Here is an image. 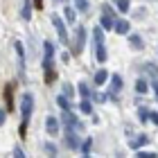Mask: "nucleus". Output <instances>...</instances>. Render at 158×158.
<instances>
[{"mask_svg":"<svg viewBox=\"0 0 158 158\" xmlns=\"http://www.w3.org/2000/svg\"><path fill=\"white\" fill-rule=\"evenodd\" d=\"M84 45H86V30L81 25L75 30V41H73V54L75 56H79L81 54V50H84Z\"/></svg>","mask_w":158,"mask_h":158,"instance_id":"nucleus-1","label":"nucleus"},{"mask_svg":"<svg viewBox=\"0 0 158 158\" xmlns=\"http://www.w3.org/2000/svg\"><path fill=\"white\" fill-rule=\"evenodd\" d=\"M61 124H63V129H73V131H81V129H84V124H81V122H79L70 111H63Z\"/></svg>","mask_w":158,"mask_h":158,"instance_id":"nucleus-2","label":"nucleus"},{"mask_svg":"<svg viewBox=\"0 0 158 158\" xmlns=\"http://www.w3.org/2000/svg\"><path fill=\"white\" fill-rule=\"evenodd\" d=\"M45 54H43V70H54V45L50 41L43 43Z\"/></svg>","mask_w":158,"mask_h":158,"instance_id":"nucleus-3","label":"nucleus"},{"mask_svg":"<svg viewBox=\"0 0 158 158\" xmlns=\"http://www.w3.org/2000/svg\"><path fill=\"white\" fill-rule=\"evenodd\" d=\"M32 111H34V95H32V93H25L23 99H20V113H23V120H30Z\"/></svg>","mask_w":158,"mask_h":158,"instance_id":"nucleus-4","label":"nucleus"},{"mask_svg":"<svg viewBox=\"0 0 158 158\" xmlns=\"http://www.w3.org/2000/svg\"><path fill=\"white\" fill-rule=\"evenodd\" d=\"M52 25L56 27V34H59V39H61L63 43H68V32H66V25H63V20H61L59 16H56V14L52 16Z\"/></svg>","mask_w":158,"mask_h":158,"instance_id":"nucleus-5","label":"nucleus"},{"mask_svg":"<svg viewBox=\"0 0 158 158\" xmlns=\"http://www.w3.org/2000/svg\"><path fill=\"white\" fill-rule=\"evenodd\" d=\"M66 145H68V149H79L81 147V142H79V138L75 135L73 129H66Z\"/></svg>","mask_w":158,"mask_h":158,"instance_id":"nucleus-6","label":"nucleus"},{"mask_svg":"<svg viewBox=\"0 0 158 158\" xmlns=\"http://www.w3.org/2000/svg\"><path fill=\"white\" fill-rule=\"evenodd\" d=\"M147 142H149V138H147L145 133H140V135H135V138H131L129 147H131V149H140V147H145Z\"/></svg>","mask_w":158,"mask_h":158,"instance_id":"nucleus-7","label":"nucleus"},{"mask_svg":"<svg viewBox=\"0 0 158 158\" xmlns=\"http://www.w3.org/2000/svg\"><path fill=\"white\" fill-rule=\"evenodd\" d=\"M129 20H124V18H120V20H115V23H113V30H115L118 34H129Z\"/></svg>","mask_w":158,"mask_h":158,"instance_id":"nucleus-8","label":"nucleus"},{"mask_svg":"<svg viewBox=\"0 0 158 158\" xmlns=\"http://www.w3.org/2000/svg\"><path fill=\"white\" fill-rule=\"evenodd\" d=\"M95 59L99 63H104L106 59H109V54H106V48H104V43H97L95 45Z\"/></svg>","mask_w":158,"mask_h":158,"instance_id":"nucleus-9","label":"nucleus"},{"mask_svg":"<svg viewBox=\"0 0 158 158\" xmlns=\"http://www.w3.org/2000/svg\"><path fill=\"white\" fill-rule=\"evenodd\" d=\"M45 129H48L50 135H56V133H59V122H56V118H48V120H45Z\"/></svg>","mask_w":158,"mask_h":158,"instance_id":"nucleus-10","label":"nucleus"},{"mask_svg":"<svg viewBox=\"0 0 158 158\" xmlns=\"http://www.w3.org/2000/svg\"><path fill=\"white\" fill-rule=\"evenodd\" d=\"M122 88V77L120 75H113L111 77V97H115V93Z\"/></svg>","mask_w":158,"mask_h":158,"instance_id":"nucleus-11","label":"nucleus"},{"mask_svg":"<svg viewBox=\"0 0 158 158\" xmlns=\"http://www.w3.org/2000/svg\"><path fill=\"white\" fill-rule=\"evenodd\" d=\"M79 111L86 113V115H93V104L88 102V97H84L81 102H79Z\"/></svg>","mask_w":158,"mask_h":158,"instance_id":"nucleus-12","label":"nucleus"},{"mask_svg":"<svg viewBox=\"0 0 158 158\" xmlns=\"http://www.w3.org/2000/svg\"><path fill=\"white\" fill-rule=\"evenodd\" d=\"M129 43H131V48H135V50H142V48H145V41H142L138 34H131V36H129Z\"/></svg>","mask_w":158,"mask_h":158,"instance_id":"nucleus-13","label":"nucleus"},{"mask_svg":"<svg viewBox=\"0 0 158 158\" xmlns=\"http://www.w3.org/2000/svg\"><path fill=\"white\" fill-rule=\"evenodd\" d=\"M11 93H14V88H11V86H7V90H5V102H7V113H9V111L14 109V97H11Z\"/></svg>","mask_w":158,"mask_h":158,"instance_id":"nucleus-14","label":"nucleus"},{"mask_svg":"<svg viewBox=\"0 0 158 158\" xmlns=\"http://www.w3.org/2000/svg\"><path fill=\"white\" fill-rule=\"evenodd\" d=\"M93 43H104V27H95L93 30Z\"/></svg>","mask_w":158,"mask_h":158,"instance_id":"nucleus-15","label":"nucleus"},{"mask_svg":"<svg viewBox=\"0 0 158 158\" xmlns=\"http://www.w3.org/2000/svg\"><path fill=\"white\" fill-rule=\"evenodd\" d=\"M56 104H59L61 111H70V102H68L66 95H59V97H56Z\"/></svg>","mask_w":158,"mask_h":158,"instance_id":"nucleus-16","label":"nucleus"},{"mask_svg":"<svg viewBox=\"0 0 158 158\" xmlns=\"http://www.w3.org/2000/svg\"><path fill=\"white\" fill-rule=\"evenodd\" d=\"M106 79H109V73H106V70H97V73H95V84L97 86H102Z\"/></svg>","mask_w":158,"mask_h":158,"instance_id":"nucleus-17","label":"nucleus"},{"mask_svg":"<svg viewBox=\"0 0 158 158\" xmlns=\"http://www.w3.org/2000/svg\"><path fill=\"white\" fill-rule=\"evenodd\" d=\"M147 90H149L147 81H145V79H138V81H135V93H140V95H145Z\"/></svg>","mask_w":158,"mask_h":158,"instance_id":"nucleus-18","label":"nucleus"},{"mask_svg":"<svg viewBox=\"0 0 158 158\" xmlns=\"http://www.w3.org/2000/svg\"><path fill=\"white\" fill-rule=\"evenodd\" d=\"M90 147H93V138H86V140L81 142V147H79V149H81L84 156H88V154H90Z\"/></svg>","mask_w":158,"mask_h":158,"instance_id":"nucleus-19","label":"nucleus"},{"mask_svg":"<svg viewBox=\"0 0 158 158\" xmlns=\"http://www.w3.org/2000/svg\"><path fill=\"white\" fill-rule=\"evenodd\" d=\"M63 16H66V20H68V23H75V20H77V14H75V9H73V7H66Z\"/></svg>","mask_w":158,"mask_h":158,"instance_id":"nucleus-20","label":"nucleus"},{"mask_svg":"<svg viewBox=\"0 0 158 158\" xmlns=\"http://www.w3.org/2000/svg\"><path fill=\"white\" fill-rule=\"evenodd\" d=\"M113 23H115V20H113V16H102V20H99V25H102L104 30H111Z\"/></svg>","mask_w":158,"mask_h":158,"instance_id":"nucleus-21","label":"nucleus"},{"mask_svg":"<svg viewBox=\"0 0 158 158\" xmlns=\"http://www.w3.org/2000/svg\"><path fill=\"white\" fill-rule=\"evenodd\" d=\"M79 95L81 97H90L93 93H90V86L88 84H79Z\"/></svg>","mask_w":158,"mask_h":158,"instance_id":"nucleus-22","label":"nucleus"},{"mask_svg":"<svg viewBox=\"0 0 158 158\" xmlns=\"http://www.w3.org/2000/svg\"><path fill=\"white\" fill-rule=\"evenodd\" d=\"M30 14H32V5H30V0H25V5H23V18L30 20V18H32Z\"/></svg>","mask_w":158,"mask_h":158,"instance_id":"nucleus-23","label":"nucleus"},{"mask_svg":"<svg viewBox=\"0 0 158 158\" xmlns=\"http://www.w3.org/2000/svg\"><path fill=\"white\" fill-rule=\"evenodd\" d=\"M115 5H118V9H120L122 14H127V11H129V5H131V2H129V0H115Z\"/></svg>","mask_w":158,"mask_h":158,"instance_id":"nucleus-24","label":"nucleus"},{"mask_svg":"<svg viewBox=\"0 0 158 158\" xmlns=\"http://www.w3.org/2000/svg\"><path fill=\"white\" fill-rule=\"evenodd\" d=\"M145 70H147V73L152 75V77H158V66H156V63H147Z\"/></svg>","mask_w":158,"mask_h":158,"instance_id":"nucleus-25","label":"nucleus"},{"mask_svg":"<svg viewBox=\"0 0 158 158\" xmlns=\"http://www.w3.org/2000/svg\"><path fill=\"white\" fill-rule=\"evenodd\" d=\"M43 149H45V154H50V156H56V147L52 145V142H45V147H43Z\"/></svg>","mask_w":158,"mask_h":158,"instance_id":"nucleus-26","label":"nucleus"},{"mask_svg":"<svg viewBox=\"0 0 158 158\" xmlns=\"http://www.w3.org/2000/svg\"><path fill=\"white\" fill-rule=\"evenodd\" d=\"M27 124H30V120H23V122H20V129H18L20 138H25V133H27Z\"/></svg>","mask_w":158,"mask_h":158,"instance_id":"nucleus-27","label":"nucleus"},{"mask_svg":"<svg viewBox=\"0 0 158 158\" xmlns=\"http://www.w3.org/2000/svg\"><path fill=\"white\" fill-rule=\"evenodd\" d=\"M73 86H70V84H63V95H66V97H73Z\"/></svg>","mask_w":158,"mask_h":158,"instance_id":"nucleus-28","label":"nucleus"},{"mask_svg":"<svg viewBox=\"0 0 158 158\" xmlns=\"http://www.w3.org/2000/svg\"><path fill=\"white\" fill-rule=\"evenodd\" d=\"M138 118H140L142 122H145V120H149V111H147V109H140V111H138Z\"/></svg>","mask_w":158,"mask_h":158,"instance_id":"nucleus-29","label":"nucleus"},{"mask_svg":"<svg viewBox=\"0 0 158 158\" xmlns=\"http://www.w3.org/2000/svg\"><path fill=\"white\" fill-rule=\"evenodd\" d=\"M75 2H77V9H81V11L88 9V2H86V0H75Z\"/></svg>","mask_w":158,"mask_h":158,"instance_id":"nucleus-30","label":"nucleus"},{"mask_svg":"<svg viewBox=\"0 0 158 158\" xmlns=\"http://www.w3.org/2000/svg\"><path fill=\"white\" fill-rule=\"evenodd\" d=\"M149 120H152L154 124L158 127V111H149Z\"/></svg>","mask_w":158,"mask_h":158,"instance_id":"nucleus-31","label":"nucleus"},{"mask_svg":"<svg viewBox=\"0 0 158 158\" xmlns=\"http://www.w3.org/2000/svg\"><path fill=\"white\" fill-rule=\"evenodd\" d=\"M90 97L95 99V102H104V99H106V95H99V93H93Z\"/></svg>","mask_w":158,"mask_h":158,"instance_id":"nucleus-32","label":"nucleus"},{"mask_svg":"<svg viewBox=\"0 0 158 158\" xmlns=\"http://www.w3.org/2000/svg\"><path fill=\"white\" fill-rule=\"evenodd\" d=\"M138 156H140V158H154L156 154H154V152H140Z\"/></svg>","mask_w":158,"mask_h":158,"instance_id":"nucleus-33","label":"nucleus"},{"mask_svg":"<svg viewBox=\"0 0 158 158\" xmlns=\"http://www.w3.org/2000/svg\"><path fill=\"white\" fill-rule=\"evenodd\" d=\"M14 156H16V158H23V156H25V152H23L20 147H16V149H14Z\"/></svg>","mask_w":158,"mask_h":158,"instance_id":"nucleus-34","label":"nucleus"},{"mask_svg":"<svg viewBox=\"0 0 158 158\" xmlns=\"http://www.w3.org/2000/svg\"><path fill=\"white\" fill-rule=\"evenodd\" d=\"M102 9H104V14H106V16H113V9H111V7H109V5H104V7H102Z\"/></svg>","mask_w":158,"mask_h":158,"instance_id":"nucleus-35","label":"nucleus"},{"mask_svg":"<svg viewBox=\"0 0 158 158\" xmlns=\"http://www.w3.org/2000/svg\"><path fill=\"white\" fill-rule=\"evenodd\" d=\"M34 7H36V9H43V0H34Z\"/></svg>","mask_w":158,"mask_h":158,"instance_id":"nucleus-36","label":"nucleus"},{"mask_svg":"<svg viewBox=\"0 0 158 158\" xmlns=\"http://www.w3.org/2000/svg\"><path fill=\"white\" fill-rule=\"evenodd\" d=\"M0 124H5V109H0Z\"/></svg>","mask_w":158,"mask_h":158,"instance_id":"nucleus-37","label":"nucleus"},{"mask_svg":"<svg viewBox=\"0 0 158 158\" xmlns=\"http://www.w3.org/2000/svg\"><path fill=\"white\" fill-rule=\"evenodd\" d=\"M152 88H154V93H156V95H158V79H156V81L152 84Z\"/></svg>","mask_w":158,"mask_h":158,"instance_id":"nucleus-38","label":"nucleus"},{"mask_svg":"<svg viewBox=\"0 0 158 158\" xmlns=\"http://www.w3.org/2000/svg\"><path fill=\"white\" fill-rule=\"evenodd\" d=\"M54 2H66V0H54Z\"/></svg>","mask_w":158,"mask_h":158,"instance_id":"nucleus-39","label":"nucleus"}]
</instances>
